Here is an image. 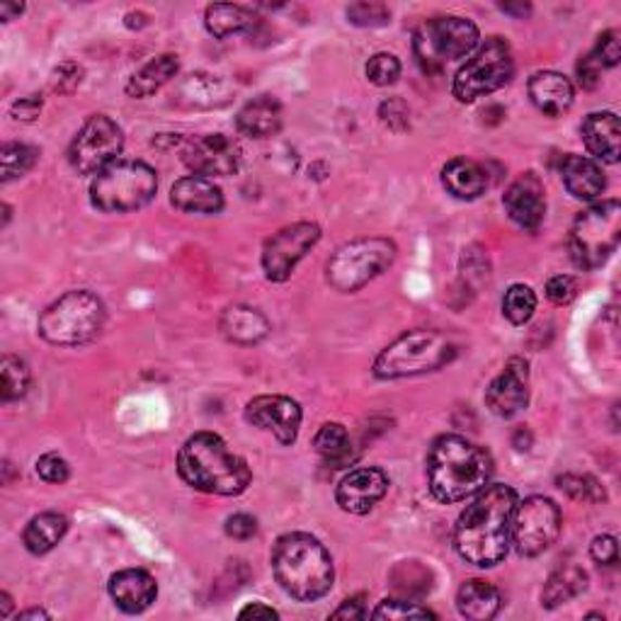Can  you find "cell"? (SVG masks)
I'll return each instance as SVG.
<instances>
[{"instance_id": "1", "label": "cell", "mask_w": 621, "mask_h": 621, "mask_svg": "<svg viewBox=\"0 0 621 621\" xmlns=\"http://www.w3.org/2000/svg\"><path fill=\"white\" fill-rule=\"evenodd\" d=\"M517 493L510 485H485L454 527V548L466 563L498 566L510 552Z\"/></svg>"}, {"instance_id": "2", "label": "cell", "mask_w": 621, "mask_h": 621, "mask_svg": "<svg viewBox=\"0 0 621 621\" xmlns=\"http://www.w3.org/2000/svg\"><path fill=\"white\" fill-rule=\"evenodd\" d=\"M491 476V454L459 434H442L430 447L428 485L434 500L452 505L473 498L489 485Z\"/></svg>"}, {"instance_id": "3", "label": "cell", "mask_w": 621, "mask_h": 621, "mask_svg": "<svg viewBox=\"0 0 621 621\" xmlns=\"http://www.w3.org/2000/svg\"><path fill=\"white\" fill-rule=\"evenodd\" d=\"M178 473L190 489L210 495H241L253 479L245 459L214 432H197L182 444Z\"/></svg>"}, {"instance_id": "4", "label": "cell", "mask_w": 621, "mask_h": 621, "mask_svg": "<svg viewBox=\"0 0 621 621\" xmlns=\"http://www.w3.org/2000/svg\"><path fill=\"white\" fill-rule=\"evenodd\" d=\"M273 573L279 587L299 603H316L333 587V558L316 536L284 534L273 548Z\"/></svg>"}, {"instance_id": "5", "label": "cell", "mask_w": 621, "mask_h": 621, "mask_svg": "<svg viewBox=\"0 0 621 621\" xmlns=\"http://www.w3.org/2000/svg\"><path fill=\"white\" fill-rule=\"evenodd\" d=\"M457 357V345L440 330H408L381 350L375 362V377L406 379L438 371Z\"/></svg>"}, {"instance_id": "6", "label": "cell", "mask_w": 621, "mask_h": 621, "mask_svg": "<svg viewBox=\"0 0 621 621\" xmlns=\"http://www.w3.org/2000/svg\"><path fill=\"white\" fill-rule=\"evenodd\" d=\"M102 326H105V304L96 294L78 289L56 299L39 316L37 330L49 345L78 347L96 340Z\"/></svg>"}, {"instance_id": "7", "label": "cell", "mask_w": 621, "mask_h": 621, "mask_svg": "<svg viewBox=\"0 0 621 621\" xmlns=\"http://www.w3.org/2000/svg\"><path fill=\"white\" fill-rule=\"evenodd\" d=\"M159 192V175L143 161H115L96 175L90 202L105 214H129L147 206Z\"/></svg>"}, {"instance_id": "8", "label": "cell", "mask_w": 621, "mask_h": 621, "mask_svg": "<svg viewBox=\"0 0 621 621\" xmlns=\"http://www.w3.org/2000/svg\"><path fill=\"white\" fill-rule=\"evenodd\" d=\"M621 231V210L617 200L597 202L578 216L571 238H568V251L573 263L581 270H597L603 267L619 245Z\"/></svg>"}, {"instance_id": "9", "label": "cell", "mask_w": 621, "mask_h": 621, "mask_svg": "<svg viewBox=\"0 0 621 621\" xmlns=\"http://www.w3.org/2000/svg\"><path fill=\"white\" fill-rule=\"evenodd\" d=\"M479 47V27L464 17L426 20L413 35V51L418 64L428 74H438L452 61L469 56Z\"/></svg>"}, {"instance_id": "10", "label": "cell", "mask_w": 621, "mask_h": 621, "mask_svg": "<svg viewBox=\"0 0 621 621\" xmlns=\"http://www.w3.org/2000/svg\"><path fill=\"white\" fill-rule=\"evenodd\" d=\"M393 261H396V245L386 238H357L338 248L326 265V277L338 292L352 294L389 270Z\"/></svg>"}, {"instance_id": "11", "label": "cell", "mask_w": 621, "mask_h": 621, "mask_svg": "<svg viewBox=\"0 0 621 621\" xmlns=\"http://www.w3.org/2000/svg\"><path fill=\"white\" fill-rule=\"evenodd\" d=\"M515 74L510 45L500 37H491L476 54L459 68L452 92L459 102H473L500 90Z\"/></svg>"}, {"instance_id": "12", "label": "cell", "mask_w": 621, "mask_h": 621, "mask_svg": "<svg viewBox=\"0 0 621 621\" xmlns=\"http://www.w3.org/2000/svg\"><path fill=\"white\" fill-rule=\"evenodd\" d=\"M561 510L544 495H532L524 503H517L512 517V546L524 558L544 554L561 534Z\"/></svg>"}, {"instance_id": "13", "label": "cell", "mask_w": 621, "mask_h": 621, "mask_svg": "<svg viewBox=\"0 0 621 621\" xmlns=\"http://www.w3.org/2000/svg\"><path fill=\"white\" fill-rule=\"evenodd\" d=\"M122 149L124 134L119 124L105 115H96L76 134L68 149V161L80 175H92L119 161Z\"/></svg>"}, {"instance_id": "14", "label": "cell", "mask_w": 621, "mask_h": 621, "mask_svg": "<svg viewBox=\"0 0 621 621\" xmlns=\"http://www.w3.org/2000/svg\"><path fill=\"white\" fill-rule=\"evenodd\" d=\"M320 241V226L314 221H299L277 231L263 248V270L270 282H287L296 265L304 261Z\"/></svg>"}, {"instance_id": "15", "label": "cell", "mask_w": 621, "mask_h": 621, "mask_svg": "<svg viewBox=\"0 0 621 621\" xmlns=\"http://www.w3.org/2000/svg\"><path fill=\"white\" fill-rule=\"evenodd\" d=\"M182 161L200 178H229L241 168V147L226 134H202L188 141Z\"/></svg>"}, {"instance_id": "16", "label": "cell", "mask_w": 621, "mask_h": 621, "mask_svg": "<svg viewBox=\"0 0 621 621\" xmlns=\"http://www.w3.org/2000/svg\"><path fill=\"white\" fill-rule=\"evenodd\" d=\"M527 401H530V367L524 359L512 357L485 389V406L493 416L510 420L527 408Z\"/></svg>"}, {"instance_id": "17", "label": "cell", "mask_w": 621, "mask_h": 621, "mask_svg": "<svg viewBox=\"0 0 621 621\" xmlns=\"http://www.w3.org/2000/svg\"><path fill=\"white\" fill-rule=\"evenodd\" d=\"M245 420L273 432L277 442L292 444L302 428V408L289 396H257L245 406Z\"/></svg>"}, {"instance_id": "18", "label": "cell", "mask_w": 621, "mask_h": 621, "mask_svg": "<svg viewBox=\"0 0 621 621\" xmlns=\"http://www.w3.org/2000/svg\"><path fill=\"white\" fill-rule=\"evenodd\" d=\"M386 491L389 476L381 469H375V466H365V469L350 471L338 483L335 500L350 515H367L375 510V505L384 498Z\"/></svg>"}, {"instance_id": "19", "label": "cell", "mask_w": 621, "mask_h": 621, "mask_svg": "<svg viewBox=\"0 0 621 621\" xmlns=\"http://www.w3.org/2000/svg\"><path fill=\"white\" fill-rule=\"evenodd\" d=\"M505 212L524 231H536L546 216L544 185L536 173H524L503 197Z\"/></svg>"}, {"instance_id": "20", "label": "cell", "mask_w": 621, "mask_h": 621, "mask_svg": "<svg viewBox=\"0 0 621 621\" xmlns=\"http://www.w3.org/2000/svg\"><path fill=\"white\" fill-rule=\"evenodd\" d=\"M110 597L127 614H141L159 597L155 578L141 568H127L110 578Z\"/></svg>"}, {"instance_id": "21", "label": "cell", "mask_w": 621, "mask_h": 621, "mask_svg": "<svg viewBox=\"0 0 621 621\" xmlns=\"http://www.w3.org/2000/svg\"><path fill=\"white\" fill-rule=\"evenodd\" d=\"M527 90H530L534 107L544 112L546 117H561L563 112L571 110L575 100L573 83L563 74H556V71H540V74H534Z\"/></svg>"}, {"instance_id": "22", "label": "cell", "mask_w": 621, "mask_h": 621, "mask_svg": "<svg viewBox=\"0 0 621 621\" xmlns=\"http://www.w3.org/2000/svg\"><path fill=\"white\" fill-rule=\"evenodd\" d=\"M170 202L175 210L188 214H219L224 210V192L210 178L188 175L173 185Z\"/></svg>"}, {"instance_id": "23", "label": "cell", "mask_w": 621, "mask_h": 621, "mask_svg": "<svg viewBox=\"0 0 621 621\" xmlns=\"http://www.w3.org/2000/svg\"><path fill=\"white\" fill-rule=\"evenodd\" d=\"M561 178L566 190L571 192L575 200L595 202L597 197H603L607 180L605 173L599 168V163L587 159V155L568 153L561 163Z\"/></svg>"}, {"instance_id": "24", "label": "cell", "mask_w": 621, "mask_h": 621, "mask_svg": "<svg viewBox=\"0 0 621 621\" xmlns=\"http://www.w3.org/2000/svg\"><path fill=\"white\" fill-rule=\"evenodd\" d=\"M585 149L603 163H617L621 155V127L614 112H593L583 122Z\"/></svg>"}, {"instance_id": "25", "label": "cell", "mask_w": 621, "mask_h": 621, "mask_svg": "<svg viewBox=\"0 0 621 621\" xmlns=\"http://www.w3.org/2000/svg\"><path fill=\"white\" fill-rule=\"evenodd\" d=\"M236 129L243 137L251 139H267L282 129V105L273 96H257L251 102L238 110Z\"/></svg>"}, {"instance_id": "26", "label": "cell", "mask_w": 621, "mask_h": 621, "mask_svg": "<svg viewBox=\"0 0 621 621\" xmlns=\"http://www.w3.org/2000/svg\"><path fill=\"white\" fill-rule=\"evenodd\" d=\"M442 185L457 200H479L489 190V170L471 159H454L442 168Z\"/></svg>"}, {"instance_id": "27", "label": "cell", "mask_w": 621, "mask_h": 621, "mask_svg": "<svg viewBox=\"0 0 621 621\" xmlns=\"http://www.w3.org/2000/svg\"><path fill=\"white\" fill-rule=\"evenodd\" d=\"M221 333L238 345H255L270 335V320L253 306H231L221 316Z\"/></svg>"}, {"instance_id": "28", "label": "cell", "mask_w": 621, "mask_h": 621, "mask_svg": "<svg viewBox=\"0 0 621 621\" xmlns=\"http://www.w3.org/2000/svg\"><path fill=\"white\" fill-rule=\"evenodd\" d=\"M503 597L498 587L485 581H466L457 593V609L459 614L473 621H489L500 612Z\"/></svg>"}, {"instance_id": "29", "label": "cell", "mask_w": 621, "mask_h": 621, "mask_svg": "<svg viewBox=\"0 0 621 621\" xmlns=\"http://www.w3.org/2000/svg\"><path fill=\"white\" fill-rule=\"evenodd\" d=\"M180 71V61L173 54H163L149 61L147 66L139 68L127 83V96L134 100L151 98L153 92H159L165 83H170Z\"/></svg>"}, {"instance_id": "30", "label": "cell", "mask_w": 621, "mask_h": 621, "mask_svg": "<svg viewBox=\"0 0 621 621\" xmlns=\"http://www.w3.org/2000/svg\"><path fill=\"white\" fill-rule=\"evenodd\" d=\"M585 587H587V573L581 566L575 563L561 566L548 575L542 593V605L546 609L561 607L566 603H571V599H575L581 593H585Z\"/></svg>"}, {"instance_id": "31", "label": "cell", "mask_w": 621, "mask_h": 621, "mask_svg": "<svg viewBox=\"0 0 621 621\" xmlns=\"http://www.w3.org/2000/svg\"><path fill=\"white\" fill-rule=\"evenodd\" d=\"M66 532H68V520L64 515L41 512V515L33 517L29 524L25 527L23 542H25L29 554L41 556V554H49L51 548L64 540Z\"/></svg>"}, {"instance_id": "32", "label": "cell", "mask_w": 621, "mask_h": 621, "mask_svg": "<svg viewBox=\"0 0 621 621\" xmlns=\"http://www.w3.org/2000/svg\"><path fill=\"white\" fill-rule=\"evenodd\" d=\"M255 20L257 17L243 5L216 3V5L206 8L204 25L206 29H210V35H214L216 39H226V37L248 33V29L255 25Z\"/></svg>"}, {"instance_id": "33", "label": "cell", "mask_w": 621, "mask_h": 621, "mask_svg": "<svg viewBox=\"0 0 621 621\" xmlns=\"http://www.w3.org/2000/svg\"><path fill=\"white\" fill-rule=\"evenodd\" d=\"M229 88L226 83L216 76H190L180 86V98L194 107H219L229 102Z\"/></svg>"}, {"instance_id": "34", "label": "cell", "mask_w": 621, "mask_h": 621, "mask_svg": "<svg viewBox=\"0 0 621 621\" xmlns=\"http://www.w3.org/2000/svg\"><path fill=\"white\" fill-rule=\"evenodd\" d=\"M29 389V369L20 357L5 355L0 359V398L13 403L23 398Z\"/></svg>"}, {"instance_id": "35", "label": "cell", "mask_w": 621, "mask_h": 621, "mask_svg": "<svg viewBox=\"0 0 621 621\" xmlns=\"http://www.w3.org/2000/svg\"><path fill=\"white\" fill-rule=\"evenodd\" d=\"M37 155V149L27 147V143H5L0 151V180L10 182L23 178L27 170L35 168Z\"/></svg>"}, {"instance_id": "36", "label": "cell", "mask_w": 621, "mask_h": 621, "mask_svg": "<svg viewBox=\"0 0 621 621\" xmlns=\"http://www.w3.org/2000/svg\"><path fill=\"white\" fill-rule=\"evenodd\" d=\"M314 449L328 461H345L350 457V434L340 422H326L316 432Z\"/></svg>"}, {"instance_id": "37", "label": "cell", "mask_w": 621, "mask_h": 621, "mask_svg": "<svg viewBox=\"0 0 621 621\" xmlns=\"http://www.w3.org/2000/svg\"><path fill=\"white\" fill-rule=\"evenodd\" d=\"M534 310H536V294L532 292V287L512 284L507 289L503 299V316L510 320L512 326L530 324Z\"/></svg>"}, {"instance_id": "38", "label": "cell", "mask_w": 621, "mask_h": 621, "mask_svg": "<svg viewBox=\"0 0 621 621\" xmlns=\"http://www.w3.org/2000/svg\"><path fill=\"white\" fill-rule=\"evenodd\" d=\"M558 489L571 495L573 500L583 503H599L605 500V491L593 476H578V473H566L558 479Z\"/></svg>"}, {"instance_id": "39", "label": "cell", "mask_w": 621, "mask_h": 621, "mask_svg": "<svg viewBox=\"0 0 621 621\" xmlns=\"http://www.w3.org/2000/svg\"><path fill=\"white\" fill-rule=\"evenodd\" d=\"M375 619H438V614L430 612L428 607H422L413 599H384L375 612Z\"/></svg>"}, {"instance_id": "40", "label": "cell", "mask_w": 621, "mask_h": 621, "mask_svg": "<svg viewBox=\"0 0 621 621\" xmlns=\"http://www.w3.org/2000/svg\"><path fill=\"white\" fill-rule=\"evenodd\" d=\"M398 76H401V61L393 54L381 51V54H375L369 59L367 78H369V83H375V86H379V88L393 86V83L398 80Z\"/></svg>"}, {"instance_id": "41", "label": "cell", "mask_w": 621, "mask_h": 621, "mask_svg": "<svg viewBox=\"0 0 621 621\" xmlns=\"http://www.w3.org/2000/svg\"><path fill=\"white\" fill-rule=\"evenodd\" d=\"M347 20L357 27H384L391 23V10L381 3H355L347 8Z\"/></svg>"}, {"instance_id": "42", "label": "cell", "mask_w": 621, "mask_h": 621, "mask_svg": "<svg viewBox=\"0 0 621 621\" xmlns=\"http://www.w3.org/2000/svg\"><path fill=\"white\" fill-rule=\"evenodd\" d=\"M83 80V68L76 64V61H64L54 74H51L49 86L59 96H68V92H74Z\"/></svg>"}, {"instance_id": "43", "label": "cell", "mask_w": 621, "mask_h": 621, "mask_svg": "<svg viewBox=\"0 0 621 621\" xmlns=\"http://www.w3.org/2000/svg\"><path fill=\"white\" fill-rule=\"evenodd\" d=\"M379 117H381V122L386 124L389 129L406 131L408 124H410V110H408V105L401 98H389V100L381 102Z\"/></svg>"}, {"instance_id": "44", "label": "cell", "mask_w": 621, "mask_h": 621, "mask_svg": "<svg viewBox=\"0 0 621 621\" xmlns=\"http://www.w3.org/2000/svg\"><path fill=\"white\" fill-rule=\"evenodd\" d=\"M578 294V282L571 275H556L546 282V299L556 306L571 304Z\"/></svg>"}, {"instance_id": "45", "label": "cell", "mask_w": 621, "mask_h": 621, "mask_svg": "<svg viewBox=\"0 0 621 621\" xmlns=\"http://www.w3.org/2000/svg\"><path fill=\"white\" fill-rule=\"evenodd\" d=\"M37 473L41 481L47 483H64L68 481L71 469H68V461L64 457H59V454H45V457L37 459Z\"/></svg>"}, {"instance_id": "46", "label": "cell", "mask_w": 621, "mask_h": 621, "mask_svg": "<svg viewBox=\"0 0 621 621\" xmlns=\"http://www.w3.org/2000/svg\"><path fill=\"white\" fill-rule=\"evenodd\" d=\"M590 56H593L599 68H614L621 59V47H619V39L617 33H605L603 37L597 39V47L590 51Z\"/></svg>"}, {"instance_id": "47", "label": "cell", "mask_w": 621, "mask_h": 621, "mask_svg": "<svg viewBox=\"0 0 621 621\" xmlns=\"http://www.w3.org/2000/svg\"><path fill=\"white\" fill-rule=\"evenodd\" d=\"M590 556H593L599 566H614L619 561L617 536L612 534L595 536L593 544H590Z\"/></svg>"}, {"instance_id": "48", "label": "cell", "mask_w": 621, "mask_h": 621, "mask_svg": "<svg viewBox=\"0 0 621 621\" xmlns=\"http://www.w3.org/2000/svg\"><path fill=\"white\" fill-rule=\"evenodd\" d=\"M226 534L233 536V540H251V536L257 534V522H255V517L251 515H245V512H238V515H231L229 520H226Z\"/></svg>"}, {"instance_id": "49", "label": "cell", "mask_w": 621, "mask_h": 621, "mask_svg": "<svg viewBox=\"0 0 621 621\" xmlns=\"http://www.w3.org/2000/svg\"><path fill=\"white\" fill-rule=\"evenodd\" d=\"M41 112V98L39 96H29V98H20L10 105V117L15 122H35Z\"/></svg>"}, {"instance_id": "50", "label": "cell", "mask_w": 621, "mask_h": 621, "mask_svg": "<svg viewBox=\"0 0 621 621\" xmlns=\"http://www.w3.org/2000/svg\"><path fill=\"white\" fill-rule=\"evenodd\" d=\"M578 78H581L583 88L593 90V88H597L599 78H603V68H599L597 61L587 54L581 64H578Z\"/></svg>"}, {"instance_id": "51", "label": "cell", "mask_w": 621, "mask_h": 621, "mask_svg": "<svg viewBox=\"0 0 621 621\" xmlns=\"http://www.w3.org/2000/svg\"><path fill=\"white\" fill-rule=\"evenodd\" d=\"M330 617L333 619H365L367 609H365V603H362V599H347V603H343V607H338Z\"/></svg>"}, {"instance_id": "52", "label": "cell", "mask_w": 621, "mask_h": 621, "mask_svg": "<svg viewBox=\"0 0 621 621\" xmlns=\"http://www.w3.org/2000/svg\"><path fill=\"white\" fill-rule=\"evenodd\" d=\"M238 617H241V619H248V617H253V619H277L279 614L275 612L273 607H267L263 603H253V605L243 607L241 612H238Z\"/></svg>"}, {"instance_id": "53", "label": "cell", "mask_w": 621, "mask_h": 621, "mask_svg": "<svg viewBox=\"0 0 621 621\" xmlns=\"http://www.w3.org/2000/svg\"><path fill=\"white\" fill-rule=\"evenodd\" d=\"M512 447L517 452H527L532 447V432L527 430V428H517L515 434H512Z\"/></svg>"}, {"instance_id": "54", "label": "cell", "mask_w": 621, "mask_h": 621, "mask_svg": "<svg viewBox=\"0 0 621 621\" xmlns=\"http://www.w3.org/2000/svg\"><path fill=\"white\" fill-rule=\"evenodd\" d=\"M23 10H25L23 3H0V20H3V23H10V20L23 13Z\"/></svg>"}, {"instance_id": "55", "label": "cell", "mask_w": 621, "mask_h": 621, "mask_svg": "<svg viewBox=\"0 0 621 621\" xmlns=\"http://www.w3.org/2000/svg\"><path fill=\"white\" fill-rule=\"evenodd\" d=\"M500 10L503 13H510V15H515V17H524V15H530V5L527 3H520V5H515V3H503L500 5Z\"/></svg>"}, {"instance_id": "56", "label": "cell", "mask_w": 621, "mask_h": 621, "mask_svg": "<svg viewBox=\"0 0 621 621\" xmlns=\"http://www.w3.org/2000/svg\"><path fill=\"white\" fill-rule=\"evenodd\" d=\"M17 619H49L45 609H27V612H20Z\"/></svg>"}, {"instance_id": "57", "label": "cell", "mask_w": 621, "mask_h": 621, "mask_svg": "<svg viewBox=\"0 0 621 621\" xmlns=\"http://www.w3.org/2000/svg\"><path fill=\"white\" fill-rule=\"evenodd\" d=\"M0 599H3V609H0V614L8 617L10 614V597H8V593L0 595Z\"/></svg>"}]
</instances>
